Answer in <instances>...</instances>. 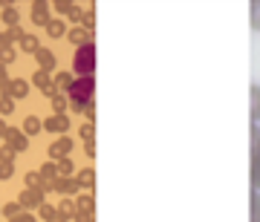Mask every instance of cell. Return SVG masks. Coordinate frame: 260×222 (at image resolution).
Instances as JSON below:
<instances>
[{"label": "cell", "mask_w": 260, "mask_h": 222, "mask_svg": "<svg viewBox=\"0 0 260 222\" xmlns=\"http://www.w3.org/2000/svg\"><path fill=\"white\" fill-rule=\"evenodd\" d=\"M93 90H95V81H93V75L90 78H75L73 87L67 90V98L73 101L75 110H87V107H93Z\"/></svg>", "instance_id": "cell-1"}, {"label": "cell", "mask_w": 260, "mask_h": 222, "mask_svg": "<svg viewBox=\"0 0 260 222\" xmlns=\"http://www.w3.org/2000/svg\"><path fill=\"white\" fill-rule=\"evenodd\" d=\"M73 69L78 78H90L95 69V44H84V47L75 49V58H73Z\"/></svg>", "instance_id": "cell-2"}, {"label": "cell", "mask_w": 260, "mask_h": 222, "mask_svg": "<svg viewBox=\"0 0 260 222\" xmlns=\"http://www.w3.org/2000/svg\"><path fill=\"white\" fill-rule=\"evenodd\" d=\"M6 147H9L12 153H20V150H26V147H29V136L23 133V130L9 127V130H6Z\"/></svg>", "instance_id": "cell-3"}, {"label": "cell", "mask_w": 260, "mask_h": 222, "mask_svg": "<svg viewBox=\"0 0 260 222\" xmlns=\"http://www.w3.org/2000/svg\"><path fill=\"white\" fill-rule=\"evenodd\" d=\"M20 208H23V211H41V205H44V191H23V194H20Z\"/></svg>", "instance_id": "cell-4"}, {"label": "cell", "mask_w": 260, "mask_h": 222, "mask_svg": "<svg viewBox=\"0 0 260 222\" xmlns=\"http://www.w3.org/2000/svg\"><path fill=\"white\" fill-rule=\"evenodd\" d=\"M75 208H78V213H75V222H93V196H90V194L78 196Z\"/></svg>", "instance_id": "cell-5"}, {"label": "cell", "mask_w": 260, "mask_h": 222, "mask_svg": "<svg viewBox=\"0 0 260 222\" xmlns=\"http://www.w3.org/2000/svg\"><path fill=\"white\" fill-rule=\"evenodd\" d=\"M70 150H73V141L67 139V136H61V139H55L52 144H49V156L61 162V159H67V156H70Z\"/></svg>", "instance_id": "cell-6"}, {"label": "cell", "mask_w": 260, "mask_h": 222, "mask_svg": "<svg viewBox=\"0 0 260 222\" xmlns=\"http://www.w3.org/2000/svg\"><path fill=\"white\" fill-rule=\"evenodd\" d=\"M44 130H49V133H61V136H64L67 130H70V119H67V116H58V113H52V116L44 121Z\"/></svg>", "instance_id": "cell-7"}, {"label": "cell", "mask_w": 260, "mask_h": 222, "mask_svg": "<svg viewBox=\"0 0 260 222\" xmlns=\"http://www.w3.org/2000/svg\"><path fill=\"white\" fill-rule=\"evenodd\" d=\"M35 61H38V69H41V72H49V69H55V55H52L49 49H44V47L35 52Z\"/></svg>", "instance_id": "cell-8"}, {"label": "cell", "mask_w": 260, "mask_h": 222, "mask_svg": "<svg viewBox=\"0 0 260 222\" xmlns=\"http://www.w3.org/2000/svg\"><path fill=\"white\" fill-rule=\"evenodd\" d=\"M32 84H35L38 90H44V93L55 95V78H49L47 72H41V69H38V72L32 75Z\"/></svg>", "instance_id": "cell-9"}, {"label": "cell", "mask_w": 260, "mask_h": 222, "mask_svg": "<svg viewBox=\"0 0 260 222\" xmlns=\"http://www.w3.org/2000/svg\"><path fill=\"white\" fill-rule=\"evenodd\" d=\"M32 20H35L38 26H49V23H52V15H49L47 3H35V6H32Z\"/></svg>", "instance_id": "cell-10"}, {"label": "cell", "mask_w": 260, "mask_h": 222, "mask_svg": "<svg viewBox=\"0 0 260 222\" xmlns=\"http://www.w3.org/2000/svg\"><path fill=\"white\" fill-rule=\"evenodd\" d=\"M260 124V87L251 84V127Z\"/></svg>", "instance_id": "cell-11"}, {"label": "cell", "mask_w": 260, "mask_h": 222, "mask_svg": "<svg viewBox=\"0 0 260 222\" xmlns=\"http://www.w3.org/2000/svg\"><path fill=\"white\" fill-rule=\"evenodd\" d=\"M67 38L75 44V49L78 47H84V44H90L93 38H90V29H84V26H78V29H73V32H67Z\"/></svg>", "instance_id": "cell-12"}, {"label": "cell", "mask_w": 260, "mask_h": 222, "mask_svg": "<svg viewBox=\"0 0 260 222\" xmlns=\"http://www.w3.org/2000/svg\"><path fill=\"white\" fill-rule=\"evenodd\" d=\"M52 191H58V194H75L78 191V182L70 179V176H58V182L52 185Z\"/></svg>", "instance_id": "cell-13"}, {"label": "cell", "mask_w": 260, "mask_h": 222, "mask_svg": "<svg viewBox=\"0 0 260 222\" xmlns=\"http://www.w3.org/2000/svg\"><path fill=\"white\" fill-rule=\"evenodd\" d=\"M3 93H6V95H15V98H23V95L29 93V84H26V81H9L6 87H3Z\"/></svg>", "instance_id": "cell-14"}, {"label": "cell", "mask_w": 260, "mask_h": 222, "mask_svg": "<svg viewBox=\"0 0 260 222\" xmlns=\"http://www.w3.org/2000/svg\"><path fill=\"white\" fill-rule=\"evenodd\" d=\"M75 213H78V208H75L73 199H61V205H58V222H67Z\"/></svg>", "instance_id": "cell-15"}, {"label": "cell", "mask_w": 260, "mask_h": 222, "mask_svg": "<svg viewBox=\"0 0 260 222\" xmlns=\"http://www.w3.org/2000/svg\"><path fill=\"white\" fill-rule=\"evenodd\" d=\"M249 23L254 32H260V0H251L249 3Z\"/></svg>", "instance_id": "cell-16"}, {"label": "cell", "mask_w": 260, "mask_h": 222, "mask_svg": "<svg viewBox=\"0 0 260 222\" xmlns=\"http://www.w3.org/2000/svg\"><path fill=\"white\" fill-rule=\"evenodd\" d=\"M41 130H44V121L38 119V116H29V119L23 121V133H26V136H35Z\"/></svg>", "instance_id": "cell-17"}, {"label": "cell", "mask_w": 260, "mask_h": 222, "mask_svg": "<svg viewBox=\"0 0 260 222\" xmlns=\"http://www.w3.org/2000/svg\"><path fill=\"white\" fill-rule=\"evenodd\" d=\"M3 20H6L9 29H18V20H20L18 9H15V6H6V9H3Z\"/></svg>", "instance_id": "cell-18"}, {"label": "cell", "mask_w": 260, "mask_h": 222, "mask_svg": "<svg viewBox=\"0 0 260 222\" xmlns=\"http://www.w3.org/2000/svg\"><path fill=\"white\" fill-rule=\"evenodd\" d=\"M47 32L52 38H67V23H64V20H52V23L47 26Z\"/></svg>", "instance_id": "cell-19"}, {"label": "cell", "mask_w": 260, "mask_h": 222, "mask_svg": "<svg viewBox=\"0 0 260 222\" xmlns=\"http://www.w3.org/2000/svg\"><path fill=\"white\" fill-rule=\"evenodd\" d=\"M20 49H23V52H38V38L35 35H23L20 38Z\"/></svg>", "instance_id": "cell-20"}, {"label": "cell", "mask_w": 260, "mask_h": 222, "mask_svg": "<svg viewBox=\"0 0 260 222\" xmlns=\"http://www.w3.org/2000/svg\"><path fill=\"white\" fill-rule=\"evenodd\" d=\"M73 81H75V78L70 72H58L55 75V87H61V93H67V90L73 87Z\"/></svg>", "instance_id": "cell-21"}, {"label": "cell", "mask_w": 260, "mask_h": 222, "mask_svg": "<svg viewBox=\"0 0 260 222\" xmlns=\"http://www.w3.org/2000/svg\"><path fill=\"white\" fill-rule=\"evenodd\" d=\"M67 101H70V98H67L64 93H55V95H52V110H55L58 116H64V110H67Z\"/></svg>", "instance_id": "cell-22"}, {"label": "cell", "mask_w": 260, "mask_h": 222, "mask_svg": "<svg viewBox=\"0 0 260 222\" xmlns=\"http://www.w3.org/2000/svg\"><path fill=\"white\" fill-rule=\"evenodd\" d=\"M251 222H260V191H251Z\"/></svg>", "instance_id": "cell-23"}, {"label": "cell", "mask_w": 260, "mask_h": 222, "mask_svg": "<svg viewBox=\"0 0 260 222\" xmlns=\"http://www.w3.org/2000/svg\"><path fill=\"white\" fill-rule=\"evenodd\" d=\"M41 219L58 222V208H52V205H41Z\"/></svg>", "instance_id": "cell-24"}, {"label": "cell", "mask_w": 260, "mask_h": 222, "mask_svg": "<svg viewBox=\"0 0 260 222\" xmlns=\"http://www.w3.org/2000/svg\"><path fill=\"white\" fill-rule=\"evenodd\" d=\"M20 211H23V208H20V202H9V205H3V216H6V219H15V216H18Z\"/></svg>", "instance_id": "cell-25"}, {"label": "cell", "mask_w": 260, "mask_h": 222, "mask_svg": "<svg viewBox=\"0 0 260 222\" xmlns=\"http://www.w3.org/2000/svg\"><path fill=\"white\" fill-rule=\"evenodd\" d=\"M75 182H78V185H87V188H93V170H90V167H87V170H81V173L75 176Z\"/></svg>", "instance_id": "cell-26"}, {"label": "cell", "mask_w": 260, "mask_h": 222, "mask_svg": "<svg viewBox=\"0 0 260 222\" xmlns=\"http://www.w3.org/2000/svg\"><path fill=\"white\" fill-rule=\"evenodd\" d=\"M15 165H12V159H0V179H9Z\"/></svg>", "instance_id": "cell-27"}, {"label": "cell", "mask_w": 260, "mask_h": 222, "mask_svg": "<svg viewBox=\"0 0 260 222\" xmlns=\"http://www.w3.org/2000/svg\"><path fill=\"white\" fill-rule=\"evenodd\" d=\"M251 153L260 156V127H251Z\"/></svg>", "instance_id": "cell-28"}, {"label": "cell", "mask_w": 260, "mask_h": 222, "mask_svg": "<svg viewBox=\"0 0 260 222\" xmlns=\"http://www.w3.org/2000/svg\"><path fill=\"white\" fill-rule=\"evenodd\" d=\"M12 110H15V104H12V95L3 93V98H0V113H3V116H9Z\"/></svg>", "instance_id": "cell-29"}, {"label": "cell", "mask_w": 260, "mask_h": 222, "mask_svg": "<svg viewBox=\"0 0 260 222\" xmlns=\"http://www.w3.org/2000/svg\"><path fill=\"white\" fill-rule=\"evenodd\" d=\"M58 176H73V165H70V159H61V162H58Z\"/></svg>", "instance_id": "cell-30"}, {"label": "cell", "mask_w": 260, "mask_h": 222, "mask_svg": "<svg viewBox=\"0 0 260 222\" xmlns=\"http://www.w3.org/2000/svg\"><path fill=\"white\" fill-rule=\"evenodd\" d=\"M9 222H38L35 216H32V211H20L15 219H9Z\"/></svg>", "instance_id": "cell-31"}, {"label": "cell", "mask_w": 260, "mask_h": 222, "mask_svg": "<svg viewBox=\"0 0 260 222\" xmlns=\"http://www.w3.org/2000/svg\"><path fill=\"white\" fill-rule=\"evenodd\" d=\"M6 78H9V75H6V64H0V90H3V87H6Z\"/></svg>", "instance_id": "cell-32"}, {"label": "cell", "mask_w": 260, "mask_h": 222, "mask_svg": "<svg viewBox=\"0 0 260 222\" xmlns=\"http://www.w3.org/2000/svg\"><path fill=\"white\" fill-rule=\"evenodd\" d=\"M6 130H9V127H6V124L0 121V139H6Z\"/></svg>", "instance_id": "cell-33"}, {"label": "cell", "mask_w": 260, "mask_h": 222, "mask_svg": "<svg viewBox=\"0 0 260 222\" xmlns=\"http://www.w3.org/2000/svg\"><path fill=\"white\" fill-rule=\"evenodd\" d=\"M0 213H3V205H0Z\"/></svg>", "instance_id": "cell-34"}]
</instances>
